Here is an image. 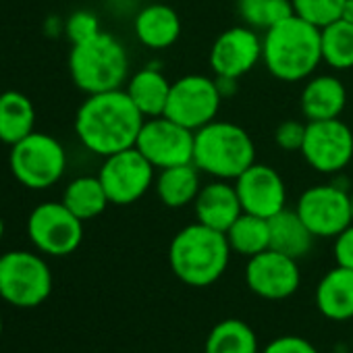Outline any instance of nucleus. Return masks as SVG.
<instances>
[{
	"mask_svg": "<svg viewBox=\"0 0 353 353\" xmlns=\"http://www.w3.org/2000/svg\"><path fill=\"white\" fill-rule=\"evenodd\" d=\"M293 13L316 28H324L341 19L345 0H291Z\"/></svg>",
	"mask_w": 353,
	"mask_h": 353,
	"instance_id": "obj_30",
	"label": "nucleus"
},
{
	"mask_svg": "<svg viewBox=\"0 0 353 353\" xmlns=\"http://www.w3.org/2000/svg\"><path fill=\"white\" fill-rule=\"evenodd\" d=\"M262 63L279 81H305L322 65L320 28L291 15L262 36Z\"/></svg>",
	"mask_w": 353,
	"mask_h": 353,
	"instance_id": "obj_2",
	"label": "nucleus"
},
{
	"mask_svg": "<svg viewBox=\"0 0 353 353\" xmlns=\"http://www.w3.org/2000/svg\"><path fill=\"white\" fill-rule=\"evenodd\" d=\"M204 353H260L258 336L248 322L227 318L208 332Z\"/></svg>",
	"mask_w": 353,
	"mask_h": 353,
	"instance_id": "obj_26",
	"label": "nucleus"
},
{
	"mask_svg": "<svg viewBox=\"0 0 353 353\" xmlns=\"http://www.w3.org/2000/svg\"><path fill=\"white\" fill-rule=\"evenodd\" d=\"M0 334H3V316H0Z\"/></svg>",
	"mask_w": 353,
	"mask_h": 353,
	"instance_id": "obj_39",
	"label": "nucleus"
},
{
	"mask_svg": "<svg viewBox=\"0 0 353 353\" xmlns=\"http://www.w3.org/2000/svg\"><path fill=\"white\" fill-rule=\"evenodd\" d=\"M52 293V272L38 254L15 250L0 256V297L15 307H36Z\"/></svg>",
	"mask_w": 353,
	"mask_h": 353,
	"instance_id": "obj_7",
	"label": "nucleus"
},
{
	"mask_svg": "<svg viewBox=\"0 0 353 353\" xmlns=\"http://www.w3.org/2000/svg\"><path fill=\"white\" fill-rule=\"evenodd\" d=\"M270 225V250L281 252L293 260H301L310 254L316 235L307 229V225L301 221L297 210H281L272 219H268Z\"/></svg>",
	"mask_w": 353,
	"mask_h": 353,
	"instance_id": "obj_23",
	"label": "nucleus"
},
{
	"mask_svg": "<svg viewBox=\"0 0 353 353\" xmlns=\"http://www.w3.org/2000/svg\"><path fill=\"white\" fill-rule=\"evenodd\" d=\"M61 202L83 223L100 216L110 204V200L104 192V185L98 179V174L96 176L85 174V176H77V179H73L67 185Z\"/></svg>",
	"mask_w": 353,
	"mask_h": 353,
	"instance_id": "obj_25",
	"label": "nucleus"
},
{
	"mask_svg": "<svg viewBox=\"0 0 353 353\" xmlns=\"http://www.w3.org/2000/svg\"><path fill=\"white\" fill-rule=\"evenodd\" d=\"M241 208L248 214L272 219L287 208V185L276 168L254 162L233 181Z\"/></svg>",
	"mask_w": 353,
	"mask_h": 353,
	"instance_id": "obj_16",
	"label": "nucleus"
},
{
	"mask_svg": "<svg viewBox=\"0 0 353 353\" xmlns=\"http://www.w3.org/2000/svg\"><path fill=\"white\" fill-rule=\"evenodd\" d=\"M28 235L38 252L46 256H69L83 239V221L63 202H44L28 219Z\"/></svg>",
	"mask_w": 353,
	"mask_h": 353,
	"instance_id": "obj_10",
	"label": "nucleus"
},
{
	"mask_svg": "<svg viewBox=\"0 0 353 353\" xmlns=\"http://www.w3.org/2000/svg\"><path fill=\"white\" fill-rule=\"evenodd\" d=\"M227 241L231 252L252 258L266 250H270V225L268 219L243 212L227 231Z\"/></svg>",
	"mask_w": 353,
	"mask_h": 353,
	"instance_id": "obj_27",
	"label": "nucleus"
},
{
	"mask_svg": "<svg viewBox=\"0 0 353 353\" xmlns=\"http://www.w3.org/2000/svg\"><path fill=\"white\" fill-rule=\"evenodd\" d=\"M262 353H318V349L303 336L285 334V336H276L274 341H270Z\"/></svg>",
	"mask_w": 353,
	"mask_h": 353,
	"instance_id": "obj_33",
	"label": "nucleus"
},
{
	"mask_svg": "<svg viewBox=\"0 0 353 353\" xmlns=\"http://www.w3.org/2000/svg\"><path fill=\"white\" fill-rule=\"evenodd\" d=\"M200 172L194 162L162 168L154 181L158 200L166 208H185L194 204L202 190Z\"/></svg>",
	"mask_w": 353,
	"mask_h": 353,
	"instance_id": "obj_21",
	"label": "nucleus"
},
{
	"mask_svg": "<svg viewBox=\"0 0 353 353\" xmlns=\"http://www.w3.org/2000/svg\"><path fill=\"white\" fill-rule=\"evenodd\" d=\"M3 235H5V223H3V219H0V239H3Z\"/></svg>",
	"mask_w": 353,
	"mask_h": 353,
	"instance_id": "obj_37",
	"label": "nucleus"
},
{
	"mask_svg": "<svg viewBox=\"0 0 353 353\" xmlns=\"http://www.w3.org/2000/svg\"><path fill=\"white\" fill-rule=\"evenodd\" d=\"M133 32L139 44L150 50L170 48L181 36V19L174 9L162 3L143 7L133 19Z\"/></svg>",
	"mask_w": 353,
	"mask_h": 353,
	"instance_id": "obj_19",
	"label": "nucleus"
},
{
	"mask_svg": "<svg viewBox=\"0 0 353 353\" xmlns=\"http://www.w3.org/2000/svg\"><path fill=\"white\" fill-rule=\"evenodd\" d=\"M254 162L256 143L241 125L212 121L196 131L194 164L214 179L235 181Z\"/></svg>",
	"mask_w": 353,
	"mask_h": 353,
	"instance_id": "obj_4",
	"label": "nucleus"
},
{
	"mask_svg": "<svg viewBox=\"0 0 353 353\" xmlns=\"http://www.w3.org/2000/svg\"><path fill=\"white\" fill-rule=\"evenodd\" d=\"M262 61V36L250 26L225 30L210 48V69L216 77L241 79Z\"/></svg>",
	"mask_w": 353,
	"mask_h": 353,
	"instance_id": "obj_15",
	"label": "nucleus"
},
{
	"mask_svg": "<svg viewBox=\"0 0 353 353\" xmlns=\"http://www.w3.org/2000/svg\"><path fill=\"white\" fill-rule=\"evenodd\" d=\"M69 73L73 83L88 96L121 90L129 79V57L112 34L100 32L71 46Z\"/></svg>",
	"mask_w": 353,
	"mask_h": 353,
	"instance_id": "obj_5",
	"label": "nucleus"
},
{
	"mask_svg": "<svg viewBox=\"0 0 353 353\" xmlns=\"http://www.w3.org/2000/svg\"><path fill=\"white\" fill-rule=\"evenodd\" d=\"M245 283L252 293L268 301H281L291 297L301 283V270L297 260L266 250L258 256L248 258Z\"/></svg>",
	"mask_w": 353,
	"mask_h": 353,
	"instance_id": "obj_14",
	"label": "nucleus"
},
{
	"mask_svg": "<svg viewBox=\"0 0 353 353\" xmlns=\"http://www.w3.org/2000/svg\"><path fill=\"white\" fill-rule=\"evenodd\" d=\"M341 19L353 26V0H345L343 11H341Z\"/></svg>",
	"mask_w": 353,
	"mask_h": 353,
	"instance_id": "obj_36",
	"label": "nucleus"
},
{
	"mask_svg": "<svg viewBox=\"0 0 353 353\" xmlns=\"http://www.w3.org/2000/svg\"><path fill=\"white\" fill-rule=\"evenodd\" d=\"M295 210L316 237L334 239L351 225V194L336 181L314 185L299 196Z\"/></svg>",
	"mask_w": 353,
	"mask_h": 353,
	"instance_id": "obj_11",
	"label": "nucleus"
},
{
	"mask_svg": "<svg viewBox=\"0 0 353 353\" xmlns=\"http://www.w3.org/2000/svg\"><path fill=\"white\" fill-rule=\"evenodd\" d=\"M194 212L198 223L225 233L243 214L235 183L214 179L202 185L194 202Z\"/></svg>",
	"mask_w": 353,
	"mask_h": 353,
	"instance_id": "obj_17",
	"label": "nucleus"
},
{
	"mask_svg": "<svg viewBox=\"0 0 353 353\" xmlns=\"http://www.w3.org/2000/svg\"><path fill=\"white\" fill-rule=\"evenodd\" d=\"M11 172L28 190H48L61 181L67 168L63 143L48 133H30L11 145Z\"/></svg>",
	"mask_w": 353,
	"mask_h": 353,
	"instance_id": "obj_6",
	"label": "nucleus"
},
{
	"mask_svg": "<svg viewBox=\"0 0 353 353\" xmlns=\"http://www.w3.org/2000/svg\"><path fill=\"white\" fill-rule=\"evenodd\" d=\"M65 32H67V38L71 40V46H73V44H79V42H85V40L94 38L102 30H100V21H98V17L94 13L77 11L67 19Z\"/></svg>",
	"mask_w": 353,
	"mask_h": 353,
	"instance_id": "obj_31",
	"label": "nucleus"
},
{
	"mask_svg": "<svg viewBox=\"0 0 353 353\" xmlns=\"http://www.w3.org/2000/svg\"><path fill=\"white\" fill-rule=\"evenodd\" d=\"M214 81H216V88H219L223 100L229 98V96H233L237 92V81L239 79H235V77H216L214 75Z\"/></svg>",
	"mask_w": 353,
	"mask_h": 353,
	"instance_id": "obj_35",
	"label": "nucleus"
},
{
	"mask_svg": "<svg viewBox=\"0 0 353 353\" xmlns=\"http://www.w3.org/2000/svg\"><path fill=\"white\" fill-rule=\"evenodd\" d=\"M322 63L334 71L353 69V26L336 19L320 30Z\"/></svg>",
	"mask_w": 353,
	"mask_h": 353,
	"instance_id": "obj_28",
	"label": "nucleus"
},
{
	"mask_svg": "<svg viewBox=\"0 0 353 353\" xmlns=\"http://www.w3.org/2000/svg\"><path fill=\"white\" fill-rule=\"evenodd\" d=\"M231 245L223 231L202 223L183 227L168 245V264L172 274L190 287H210L227 270Z\"/></svg>",
	"mask_w": 353,
	"mask_h": 353,
	"instance_id": "obj_3",
	"label": "nucleus"
},
{
	"mask_svg": "<svg viewBox=\"0 0 353 353\" xmlns=\"http://www.w3.org/2000/svg\"><path fill=\"white\" fill-rule=\"evenodd\" d=\"M303 160L322 174H339L353 158V133L341 119L307 121Z\"/></svg>",
	"mask_w": 353,
	"mask_h": 353,
	"instance_id": "obj_13",
	"label": "nucleus"
},
{
	"mask_svg": "<svg viewBox=\"0 0 353 353\" xmlns=\"http://www.w3.org/2000/svg\"><path fill=\"white\" fill-rule=\"evenodd\" d=\"M221 104L223 96L216 88L214 77L192 73L172 81L164 117L192 131H198L204 125L216 121Z\"/></svg>",
	"mask_w": 353,
	"mask_h": 353,
	"instance_id": "obj_9",
	"label": "nucleus"
},
{
	"mask_svg": "<svg viewBox=\"0 0 353 353\" xmlns=\"http://www.w3.org/2000/svg\"><path fill=\"white\" fill-rule=\"evenodd\" d=\"M351 223H353V194H351Z\"/></svg>",
	"mask_w": 353,
	"mask_h": 353,
	"instance_id": "obj_38",
	"label": "nucleus"
},
{
	"mask_svg": "<svg viewBox=\"0 0 353 353\" xmlns=\"http://www.w3.org/2000/svg\"><path fill=\"white\" fill-rule=\"evenodd\" d=\"M196 131L179 125L168 117L145 119L137 135L135 148L158 170L194 162Z\"/></svg>",
	"mask_w": 353,
	"mask_h": 353,
	"instance_id": "obj_12",
	"label": "nucleus"
},
{
	"mask_svg": "<svg viewBox=\"0 0 353 353\" xmlns=\"http://www.w3.org/2000/svg\"><path fill=\"white\" fill-rule=\"evenodd\" d=\"M154 170L156 168L137 148H129L104 158L98 179L102 181L110 204L129 206L150 192L156 181Z\"/></svg>",
	"mask_w": 353,
	"mask_h": 353,
	"instance_id": "obj_8",
	"label": "nucleus"
},
{
	"mask_svg": "<svg viewBox=\"0 0 353 353\" xmlns=\"http://www.w3.org/2000/svg\"><path fill=\"white\" fill-rule=\"evenodd\" d=\"M36 108L34 102L21 92L0 94V141L15 145L30 133H34Z\"/></svg>",
	"mask_w": 353,
	"mask_h": 353,
	"instance_id": "obj_24",
	"label": "nucleus"
},
{
	"mask_svg": "<svg viewBox=\"0 0 353 353\" xmlns=\"http://www.w3.org/2000/svg\"><path fill=\"white\" fill-rule=\"evenodd\" d=\"M237 13L245 26L264 32L295 15L291 0H237Z\"/></svg>",
	"mask_w": 353,
	"mask_h": 353,
	"instance_id": "obj_29",
	"label": "nucleus"
},
{
	"mask_svg": "<svg viewBox=\"0 0 353 353\" xmlns=\"http://www.w3.org/2000/svg\"><path fill=\"white\" fill-rule=\"evenodd\" d=\"M305 127L307 123L301 121H283L274 131V141L285 152H301L303 139H305Z\"/></svg>",
	"mask_w": 353,
	"mask_h": 353,
	"instance_id": "obj_32",
	"label": "nucleus"
},
{
	"mask_svg": "<svg viewBox=\"0 0 353 353\" xmlns=\"http://www.w3.org/2000/svg\"><path fill=\"white\" fill-rule=\"evenodd\" d=\"M347 104V92L339 77L334 75H312L299 96L301 112L307 121H328L339 119Z\"/></svg>",
	"mask_w": 353,
	"mask_h": 353,
	"instance_id": "obj_18",
	"label": "nucleus"
},
{
	"mask_svg": "<svg viewBox=\"0 0 353 353\" xmlns=\"http://www.w3.org/2000/svg\"><path fill=\"white\" fill-rule=\"evenodd\" d=\"M145 117L137 110L125 88L90 94L75 114V133L83 148L106 158L135 148Z\"/></svg>",
	"mask_w": 353,
	"mask_h": 353,
	"instance_id": "obj_1",
	"label": "nucleus"
},
{
	"mask_svg": "<svg viewBox=\"0 0 353 353\" xmlns=\"http://www.w3.org/2000/svg\"><path fill=\"white\" fill-rule=\"evenodd\" d=\"M316 305L320 314L334 322L353 318V270L334 266L316 287Z\"/></svg>",
	"mask_w": 353,
	"mask_h": 353,
	"instance_id": "obj_20",
	"label": "nucleus"
},
{
	"mask_svg": "<svg viewBox=\"0 0 353 353\" xmlns=\"http://www.w3.org/2000/svg\"><path fill=\"white\" fill-rule=\"evenodd\" d=\"M170 85L172 81H168L160 69L143 67L127 79L125 92L145 119H154L164 114L170 96Z\"/></svg>",
	"mask_w": 353,
	"mask_h": 353,
	"instance_id": "obj_22",
	"label": "nucleus"
},
{
	"mask_svg": "<svg viewBox=\"0 0 353 353\" xmlns=\"http://www.w3.org/2000/svg\"><path fill=\"white\" fill-rule=\"evenodd\" d=\"M332 256H334L336 266H343V268H351L353 270V223L334 237Z\"/></svg>",
	"mask_w": 353,
	"mask_h": 353,
	"instance_id": "obj_34",
	"label": "nucleus"
}]
</instances>
